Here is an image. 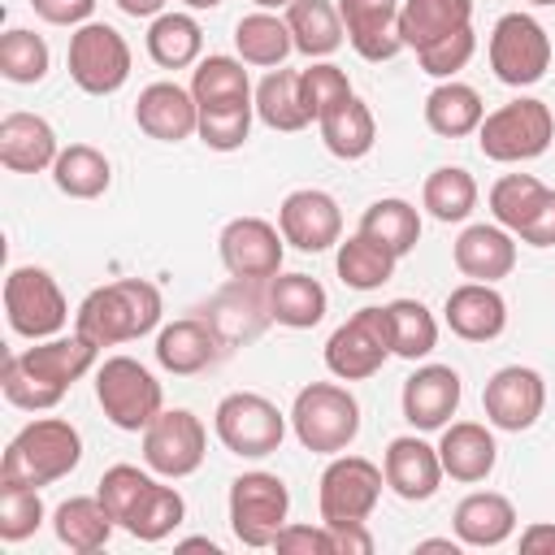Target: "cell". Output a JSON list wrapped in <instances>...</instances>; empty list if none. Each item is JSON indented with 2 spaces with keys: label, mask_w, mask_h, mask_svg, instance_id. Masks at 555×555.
<instances>
[{
  "label": "cell",
  "mask_w": 555,
  "mask_h": 555,
  "mask_svg": "<svg viewBox=\"0 0 555 555\" xmlns=\"http://www.w3.org/2000/svg\"><path fill=\"white\" fill-rule=\"evenodd\" d=\"M160 312H165V299L147 278H117L108 286H95L78 304L74 330L95 347H117L152 334L160 325Z\"/></svg>",
  "instance_id": "6da1fadb"
},
{
  "label": "cell",
  "mask_w": 555,
  "mask_h": 555,
  "mask_svg": "<svg viewBox=\"0 0 555 555\" xmlns=\"http://www.w3.org/2000/svg\"><path fill=\"white\" fill-rule=\"evenodd\" d=\"M82 460V434L61 416H39L13 434L0 460V481L17 486H52L69 477Z\"/></svg>",
  "instance_id": "7a4b0ae2"
},
{
  "label": "cell",
  "mask_w": 555,
  "mask_h": 555,
  "mask_svg": "<svg viewBox=\"0 0 555 555\" xmlns=\"http://www.w3.org/2000/svg\"><path fill=\"white\" fill-rule=\"evenodd\" d=\"M291 429L299 447L317 455H338L360 434V403L338 382H308L291 403Z\"/></svg>",
  "instance_id": "3957f363"
},
{
  "label": "cell",
  "mask_w": 555,
  "mask_h": 555,
  "mask_svg": "<svg viewBox=\"0 0 555 555\" xmlns=\"http://www.w3.org/2000/svg\"><path fill=\"white\" fill-rule=\"evenodd\" d=\"M555 139V117L542 100L533 95H520V100H507L499 104L494 113L481 117L477 126V147L486 160H499V165H520V160H538Z\"/></svg>",
  "instance_id": "277c9868"
},
{
  "label": "cell",
  "mask_w": 555,
  "mask_h": 555,
  "mask_svg": "<svg viewBox=\"0 0 555 555\" xmlns=\"http://www.w3.org/2000/svg\"><path fill=\"white\" fill-rule=\"evenodd\" d=\"M95 399H100L104 416L126 434L147 429L165 412L160 382L134 356H108L104 364H95Z\"/></svg>",
  "instance_id": "5b68a950"
},
{
  "label": "cell",
  "mask_w": 555,
  "mask_h": 555,
  "mask_svg": "<svg viewBox=\"0 0 555 555\" xmlns=\"http://www.w3.org/2000/svg\"><path fill=\"white\" fill-rule=\"evenodd\" d=\"M395 356V330L386 308H356L325 343V369L338 382H364Z\"/></svg>",
  "instance_id": "8992f818"
},
{
  "label": "cell",
  "mask_w": 555,
  "mask_h": 555,
  "mask_svg": "<svg viewBox=\"0 0 555 555\" xmlns=\"http://www.w3.org/2000/svg\"><path fill=\"white\" fill-rule=\"evenodd\" d=\"M212 429L221 438V447L230 455H243V460H264L282 447L286 438V416L278 412L273 399L256 395V390H234L217 403L212 412Z\"/></svg>",
  "instance_id": "52a82bcc"
},
{
  "label": "cell",
  "mask_w": 555,
  "mask_h": 555,
  "mask_svg": "<svg viewBox=\"0 0 555 555\" xmlns=\"http://www.w3.org/2000/svg\"><path fill=\"white\" fill-rule=\"evenodd\" d=\"M291 516V490L278 473L251 468L230 481V529L243 546H273Z\"/></svg>",
  "instance_id": "ba28073f"
},
{
  "label": "cell",
  "mask_w": 555,
  "mask_h": 555,
  "mask_svg": "<svg viewBox=\"0 0 555 555\" xmlns=\"http://www.w3.org/2000/svg\"><path fill=\"white\" fill-rule=\"evenodd\" d=\"M4 317H9V330L39 343V338H52L65 330L69 321V304L56 286V278L39 264H17L9 269L4 278Z\"/></svg>",
  "instance_id": "9c48e42d"
},
{
  "label": "cell",
  "mask_w": 555,
  "mask_h": 555,
  "mask_svg": "<svg viewBox=\"0 0 555 555\" xmlns=\"http://www.w3.org/2000/svg\"><path fill=\"white\" fill-rule=\"evenodd\" d=\"M69 78L87 95H113L130 78V43L108 22H82L69 35Z\"/></svg>",
  "instance_id": "30bf717a"
},
{
  "label": "cell",
  "mask_w": 555,
  "mask_h": 555,
  "mask_svg": "<svg viewBox=\"0 0 555 555\" xmlns=\"http://www.w3.org/2000/svg\"><path fill=\"white\" fill-rule=\"evenodd\" d=\"M382 481L386 473L364 460V455H334L317 481V507L325 525H356L369 520L377 499H382Z\"/></svg>",
  "instance_id": "8fae6325"
},
{
  "label": "cell",
  "mask_w": 555,
  "mask_h": 555,
  "mask_svg": "<svg viewBox=\"0 0 555 555\" xmlns=\"http://www.w3.org/2000/svg\"><path fill=\"white\" fill-rule=\"evenodd\" d=\"M490 69L507 87H533L551 69V35L529 13H503L490 30Z\"/></svg>",
  "instance_id": "7c38bea8"
},
{
  "label": "cell",
  "mask_w": 555,
  "mask_h": 555,
  "mask_svg": "<svg viewBox=\"0 0 555 555\" xmlns=\"http://www.w3.org/2000/svg\"><path fill=\"white\" fill-rule=\"evenodd\" d=\"M208 455V429L195 412L186 408H165L147 429H143V464L156 477H191Z\"/></svg>",
  "instance_id": "4fadbf2b"
},
{
  "label": "cell",
  "mask_w": 555,
  "mask_h": 555,
  "mask_svg": "<svg viewBox=\"0 0 555 555\" xmlns=\"http://www.w3.org/2000/svg\"><path fill=\"white\" fill-rule=\"evenodd\" d=\"M282 230L264 217H234L225 221L221 238H217V251H221V264L234 282H269L282 273Z\"/></svg>",
  "instance_id": "5bb4252c"
},
{
  "label": "cell",
  "mask_w": 555,
  "mask_h": 555,
  "mask_svg": "<svg viewBox=\"0 0 555 555\" xmlns=\"http://www.w3.org/2000/svg\"><path fill=\"white\" fill-rule=\"evenodd\" d=\"M481 408H486V421L494 429H503V434L533 429L538 416H542V408H546V382L529 364H507V369H499L486 382Z\"/></svg>",
  "instance_id": "9a60e30c"
},
{
  "label": "cell",
  "mask_w": 555,
  "mask_h": 555,
  "mask_svg": "<svg viewBox=\"0 0 555 555\" xmlns=\"http://www.w3.org/2000/svg\"><path fill=\"white\" fill-rule=\"evenodd\" d=\"M278 230L299 251H325V247L343 243V208H338V199L330 191L299 186V191H291L282 199Z\"/></svg>",
  "instance_id": "2e32d148"
},
{
  "label": "cell",
  "mask_w": 555,
  "mask_h": 555,
  "mask_svg": "<svg viewBox=\"0 0 555 555\" xmlns=\"http://www.w3.org/2000/svg\"><path fill=\"white\" fill-rule=\"evenodd\" d=\"M460 373L451 364H421L408 382H403V395H399V408H403V421L412 429H442L451 425L455 408H460Z\"/></svg>",
  "instance_id": "e0dca14e"
},
{
  "label": "cell",
  "mask_w": 555,
  "mask_h": 555,
  "mask_svg": "<svg viewBox=\"0 0 555 555\" xmlns=\"http://www.w3.org/2000/svg\"><path fill=\"white\" fill-rule=\"evenodd\" d=\"M382 473H386V486L408 499V503H425L438 494L442 486V460H438V447H429L425 438L416 434H403V438H390L386 442V455H382Z\"/></svg>",
  "instance_id": "ac0fdd59"
},
{
  "label": "cell",
  "mask_w": 555,
  "mask_h": 555,
  "mask_svg": "<svg viewBox=\"0 0 555 555\" xmlns=\"http://www.w3.org/2000/svg\"><path fill=\"white\" fill-rule=\"evenodd\" d=\"M134 121L147 139H160V143H182L199 130V104L191 95V87H178V82H152L139 91L134 100Z\"/></svg>",
  "instance_id": "d6986e66"
},
{
  "label": "cell",
  "mask_w": 555,
  "mask_h": 555,
  "mask_svg": "<svg viewBox=\"0 0 555 555\" xmlns=\"http://www.w3.org/2000/svg\"><path fill=\"white\" fill-rule=\"evenodd\" d=\"M338 17L347 30V43L364 61H390L403 52L399 0H338Z\"/></svg>",
  "instance_id": "ffe728a7"
},
{
  "label": "cell",
  "mask_w": 555,
  "mask_h": 555,
  "mask_svg": "<svg viewBox=\"0 0 555 555\" xmlns=\"http://www.w3.org/2000/svg\"><path fill=\"white\" fill-rule=\"evenodd\" d=\"M61 156L56 130L39 113H4L0 117V165L9 173H43Z\"/></svg>",
  "instance_id": "44dd1931"
},
{
  "label": "cell",
  "mask_w": 555,
  "mask_h": 555,
  "mask_svg": "<svg viewBox=\"0 0 555 555\" xmlns=\"http://www.w3.org/2000/svg\"><path fill=\"white\" fill-rule=\"evenodd\" d=\"M442 317L455 338L464 343H490L507 330V299L494 291V282H464L447 295Z\"/></svg>",
  "instance_id": "7402d4cb"
},
{
  "label": "cell",
  "mask_w": 555,
  "mask_h": 555,
  "mask_svg": "<svg viewBox=\"0 0 555 555\" xmlns=\"http://www.w3.org/2000/svg\"><path fill=\"white\" fill-rule=\"evenodd\" d=\"M221 356V338L208 321L199 317H182V321H169L160 334H156V364L173 377H195L204 373L208 364H217Z\"/></svg>",
  "instance_id": "603a6c76"
},
{
  "label": "cell",
  "mask_w": 555,
  "mask_h": 555,
  "mask_svg": "<svg viewBox=\"0 0 555 555\" xmlns=\"http://www.w3.org/2000/svg\"><path fill=\"white\" fill-rule=\"evenodd\" d=\"M438 460H442V473L451 481H486L499 464V447H494V434L477 421H451L442 425V438H438Z\"/></svg>",
  "instance_id": "cb8c5ba5"
},
{
  "label": "cell",
  "mask_w": 555,
  "mask_h": 555,
  "mask_svg": "<svg viewBox=\"0 0 555 555\" xmlns=\"http://www.w3.org/2000/svg\"><path fill=\"white\" fill-rule=\"evenodd\" d=\"M455 538L464 546H477V551H490V546H503L512 533H516V507L507 494L499 490H473L468 499L455 503Z\"/></svg>",
  "instance_id": "d4e9b609"
},
{
  "label": "cell",
  "mask_w": 555,
  "mask_h": 555,
  "mask_svg": "<svg viewBox=\"0 0 555 555\" xmlns=\"http://www.w3.org/2000/svg\"><path fill=\"white\" fill-rule=\"evenodd\" d=\"M455 269L468 278V282H499L516 269V238L512 230H503L499 221L494 225H468L460 238H455Z\"/></svg>",
  "instance_id": "484cf974"
},
{
  "label": "cell",
  "mask_w": 555,
  "mask_h": 555,
  "mask_svg": "<svg viewBox=\"0 0 555 555\" xmlns=\"http://www.w3.org/2000/svg\"><path fill=\"white\" fill-rule=\"evenodd\" d=\"M264 308L286 330H312L330 312V295L308 273H278L264 282Z\"/></svg>",
  "instance_id": "4316f807"
},
{
  "label": "cell",
  "mask_w": 555,
  "mask_h": 555,
  "mask_svg": "<svg viewBox=\"0 0 555 555\" xmlns=\"http://www.w3.org/2000/svg\"><path fill=\"white\" fill-rule=\"evenodd\" d=\"M95 356H100V347L91 343V338H82L78 330L69 334V338H39L35 347H26V351H17V360L30 369V373H39L43 382H52V386H61V390H69L82 373H91L95 369Z\"/></svg>",
  "instance_id": "83f0119b"
},
{
  "label": "cell",
  "mask_w": 555,
  "mask_h": 555,
  "mask_svg": "<svg viewBox=\"0 0 555 555\" xmlns=\"http://www.w3.org/2000/svg\"><path fill=\"white\" fill-rule=\"evenodd\" d=\"M464 26H473V0H399V35H403V48L412 52Z\"/></svg>",
  "instance_id": "f1b7e54d"
},
{
  "label": "cell",
  "mask_w": 555,
  "mask_h": 555,
  "mask_svg": "<svg viewBox=\"0 0 555 555\" xmlns=\"http://www.w3.org/2000/svg\"><path fill=\"white\" fill-rule=\"evenodd\" d=\"M117 520L104 512V503L95 494H74L65 499L56 512H52V533L61 546H69L74 555H91V551H104L108 538H113Z\"/></svg>",
  "instance_id": "f546056e"
},
{
  "label": "cell",
  "mask_w": 555,
  "mask_h": 555,
  "mask_svg": "<svg viewBox=\"0 0 555 555\" xmlns=\"http://www.w3.org/2000/svg\"><path fill=\"white\" fill-rule=\"evenodd\" d=\"M317 130H321V143L330 147V156H338V160H360V156H369L373 143H377L373 108H369L360 95H347L343 104H334V108L317 121Z\"/></svg>",
  "instance_id": "4dcf8cb0"
},
{
  "label": "cell",
  "mask_w": 555,
  "mask_h": 555,
  "mask_svg": "<svg viewBox=\"0 0 555 555\" xmlns=\"http://www.w3.org/2000/svg\"><path fill=\"white\" fill-rule=\"evenodd\" d=\"M286 26H291V39H295V52H304L308 61H325L347 39L334 0H291L286 4Z\"/></svg>",
  "instance_id": "1f68e13d"
},
{
  "label": "cell",
  "mask_w": 555,
  "mask_h": 555,
  "mask_svg": "<svg viewBox=\"0 0 555 555\" xmlns=\"http://www.w3.org/2000/svg\"><path fill=\"white\" fill-rule=\"evenodd\" d=\"M481 117H486V104H481L477 87H468V82L447 78V82H438V87L425 95V126H429L434 134H442V139L477 134Z\"/></svg>",
  "instance_id": "d6a6232c"
},
{
  "label": "cell",
  "mask_w": 555,
  "mask_h": 555,
  "mask_svg": "<svg viewBox=\"0 0 555 555\" xmlns=\"http://www.w3.org/2000/svg\"><path fill=\"white\" fill-rule=\"evenodd\" d=\"M234 48H238V61H243V65L278 69V65L295 52V39H291L286 17H278L273 9H256V13L238 17V26H234Z\"/></svg>",
  "instance_id": "836d02e7"
},
{
  "label": "cell",
  "mask_w": 555,
  "mask_h": 555,
  "mask_svg": "<svg viewBox=\"0 0 555 555\" xmlns=\"http://www.w3.org/2000/svg\"><path fill=\"white\" fill-rule=\"evenodd\" d=\"M256 117L269 126V130H282V134H295L312 121V113L304 108V95H299V69H269L256 87Z\"/></svg>",
  "instance_id": "e575fe53"
},
{
  "label": "cell",
  "mask_w": 555,
  "mask_h": 555,
  "mask_svg": "<svg viewBox=\"0 0 555 555\" xmlns=\"http://www.w3.org/2000/svg\"><path fill=\"white\" fill-rule=\"evenodd\" d=\"M52 182L69 199H100L108 191V182H113V165H108V156L100 147L69 143V147H61V156L52 165Z\"/></svg>",
  "instance_id": "d590c367"
},
{
  "label": "cell",
  "mask_w": 555,
  "mask_h": 555,
  "mask_svg": "<svg viewBox=\"0 0 555 555\" xmlns=\"http://www.w3.org/2000/svg\"><path fill=\"white\" fill-rule=\"evenodd\" d=\"M395 264H399V256L390 247H382L377 238L360 234V230L351 238H343L338 243V256H334V269L343 278V286H351V291H377V286H386L395 278Z\"/></svg>",
  "instance_id": "8d00e7d4"
},
{
  "label": "cell",
  "mask_w": 555,
  "mask_h": 555,
  "mask_svg": "<svg viewBox=\"0 0 555 555\" xmlns=\"http://www.w3.org/2000/svg\"><path fill=\"white\" fill-rule=\"evenodd\" d=\"M199 52H204V30H199V22L191 13H160V17H152V26H147V56L160 69L199 65Z\"/></svg>",
  "instance_id": "74e56055"
},
{
  "label": "cell",
  "mask_w": 555,
  "mask_h": 555,
  "mask_svg": "<svg viewBox=\"0 0 555 555\" xmlns=\"http://www.w3.org/2000/svg\"><path fill=\"white\" fill-rule=\"evenodd\" d=\"M360 234L377 238L382 247H390L399 260L421 243V212L399 199V195H386V199H373L360 217Z\"/></svg>",
  "instance_id": "f35d334b"
},
{
  "label": "cell",
  "mask_w": 555,
  "mask_h": 555,
  "mask_svg": "<svg viewBox=\"0 0 555 555\" xmlns=\"http://www.w3.org/2000/svg\"><path fill=\"white\" fill-rule=\"evenodd\" d=\"M191 95L199 108L243 104V100H251V78L238 56H204L191 74Z\"/></svg>",
  "instance_id": "ab89813d"
},
{
  "label": "cell",
  "mask_w": 555,
  "mask_h": 555,
  "mask_svg": "<svg viewBox=\"0 0 555 555\" xmlns=\"http://www.w3.org/2000/svg\"><path fill=\"white\" fill-rule=\"evenodd\" d=\"M421 204L429 208L434 221H464L473 208H477V182L464 165H438L429 178H425V191H421Z\"/></svg>",
  "instance_id": "60d3db41"
},
{
  "label": "cell",
  "mask_w": 555,
  "mask_h": 555,
  "mask_svg": "<svg viewBox=\"0 0 555 555\" xmlns=\"http://www.w3.org/2000/svg\"><path fill=\"white\" fill-rule=\"evenodd\" d=\"M182 520H186V499L173 486L152 481V490L139 499V507L130 512V520L121 529L130 538H139V542H165Z\"/></svg>",
  "instance_id": "b9f144b4"
},
{
  "label": "cell",
  "mask_w": 555,
  "mask_h": 555,
  "mask_svg": "<svg viewBox=\"0 0 555 555\" xmlns=\"http://www.w3.org/2000/svg\"><path fill=\"white\" fill-rule=\"evenodd\" d=\"M48 65H52V52L43 43V35L26 30V26H13L0 35V74L17 87H30V82H43L48 78Z\"/></svg>",
  "instance_id": "7bdbcfd3"
},
{
  "label": "cell",
  "mask_w": 555,
  "mask_h": 555,
  "mask_svg": "<svg viewBox=\"0 0 555 555\" xmlns=\"http://www.w3.org/2000/svg\"><path fill=\"white\" fill-rule=\"evenodd\" d=\"M546 191H551V186H542L533 173H503V178L490 186V212H494V221H499L503 230L516 234V230L542 208Z\"/></svg>",
  "instance_id": "ee69618b"
},
{
  "label": "cell",
  "mask_w": 555,
  "mask_h": 555,
  "mask_svg": "<svg viewBox=\"0 0 555 555\" xmlns=\"http://www.w3.org/2000/svg\"><path fill=\"white\" fill-rule=\"evenodd\" d=\"M390 330H395V356L425 360L438 347V321L421 299H390Z\"/></svg>",
  "instance_id": "f6af8a7d"
},
{
  "label": "cell",
  "mask_w": 555,
  "mask_h": 555,
  "mask_svg": "<svg viewBox=\"0 0 555 555\" xmlns=\"http://www.w3.org/2000/svg\"><path fill=\"white\" fill-rule=\"evenodd\" d=\"M251 117H256V100L243 104H217V108H199V139L212 152H234L247 143L251 134Z\"/></svg>",
  "instance_id": "bcb514c9"
},
{
  "label": "cell",
  "mask_w": 555,
  "mask_h": 555,
  "mask_svg": "<svg viewBox=\"0 0 555 555\" xmlns=\"http://www.w3.org/2000/svg\"><path fill=\"white\" fill-rule=\"evenodd\" d=\"M152 468L143 473V468H134V464H113V468H104V477H100V486H95V499L104 503V512L117 520V525H126L130 520V512L139 507V499L152 490Z\"/></svg>",
  "instance_id": "7dc6e473"
},
{
  "label": "cell",
  "mask_w": 555,
  "mask_h": 555,
  "mask_svg": "<svg viewBox=\"0 0 555 555\" xmlns=\"http://www.w3.org/2000/svg\"><path fill=\"white\" fill-rule=\"evenodd\" d=\"M39 525H43L39 486L0 481V538H4V542H26Z\"/></svg>",
  "instance_id": "c3c4849f"
},
{
  "label": "cell",
  "mask_w": 555,
  "mask_h": 555,
  "mask_svg": "<svg viewBox=\"0 0 555 555\" xmlns=\"http://www.w3.org/2000/svg\"><path fill=\"white\" fill-rule=\"evenodd\" d=\"M299 95H304V108L312 113V121H321L334 104H343L356 91H351L347 69H338L334 61H312L308 69H299Z\"/></svg>",
  "instance_id": "681fc988"
},
{
  "label": "cell",
  "mask_w": 555,
  "mask_h": 555,
  "mask_svg": "<svg viewBox=\"0 0 555 555\" xmlns=\"http://www.w3.org/2000/svg\"><path fill=\"white\" fill-rule=\"evenodd\" d=\"M0 390H4V399H9L13 408H22V412H48V408H56V403L65 399V390H61V386H52V382H43L39 373H30L17 356H9V360H4Z\"/></svg>",
  "instance_id": "f907efd6"
},
{
  "label": "cell",
  "mask_w": 555,
  "mask_h": 555,
  "mask_svg": "<svg viewBox=\"0 0 555 555\" xmlns=\"http://www.w3.org/2000/svg\"><path fill=\"white\" fill-rule=\"evenodd\" d=\"M473 52H477V35H473V26H464V30L447 35V39L421 48L416 61H421V69H425L429 78H442V82H447V78H455V74L473 61Z\"/></svg>",
  "instance_id": "816d5d0a"
},
{
  "label": "cell",
  "mask_w": 555,
  "mask_h": 555,
  "mask_svg": "<svg viewBox=\"0 0 555 555\" xmlns=\"http://www.w3.org/2000/svg\"><path fill=\"white\" fill-rule=\"evenodd\" d=\"M273 551L282 555H334V533L330 525H282V533L273 538Z\"/></svg>",
  "instance_id": "f5cc1de1"
},
{
  "label": "cell",
  "mask_w": 555,
  "mask_h": 555,
  "mask_svg": "<svg viewBox=\"0 0 555 555\" xmlns=\"http://www.w3.org/2000/svg\"><path fill=\"white\" fill-rule=\"evenodd\" d=\"M30 9L52 26H82L95 13V0H30Z\"/></svg>",
  "instance_id": "db71d44e"
},
{
  "label": "cell",
  "mask_w": 555,
  "mask_h": 555,
  "mask_svg": "<svg viewBox=\"0 0 555 555\" xmlns=\"http://www.w3.org/2000/svg\"><path fill=\"white\" fill-rule=\"evenodd\" d=\"M516 238L529 243V247H555V191H546L542 208L516 230Z\"/></svg>",
  "instance_id": "11a10c76"
},
{
  "label": "cell",
  "mask_w": 555,
  "mask_h": 555,
  "mask_svg": "<svg viewBox=\"0 0 555 555\" xmlns=\"http://www.w3.org/2000/svg\"><path fill=\"white\" fill-rule=\"evenodd\" d=\"M330 533H334V555H373V533L364 529V520L330 525Z\"/></svg>",
  "instance_id": "9f6ffc18"
},
{
  "label": "cell",
  "mask_w": 555,
  "mask_h": 555,
  "mask_svg": "<svg viewBox=\"0 0 555 555\" xmlns=\"http://www.w3.org/2000/svg\"><path fill=\"white\" fill-rule=\"evenodd\" d=\"M520 551H525V555H542V551L555 555V525H546V520L525 525V529H520Z\"/></svg>",
  "instance_id": "6f0895ef"
},
{
  "label": "cell",
  "mask_w": 555,
  "mask_h": 555,
  "mask_svg": "<svg viewBox=\"0 0 555 555\" xmlns=\"http://www.w3.org/2000/svg\"><path fill=\"white\" fill-rule=\"evenodd\" d=\"M117 9L126 17H160L165 13V0H117Z\"/></svg>",
  "instance_id": "680465c9"
},
{
  "label": "cell",
  "mask_w": 555,
  "mask_h": 555,
  "mask_svg": "<svg viewBox=\"0 0 555 555\" xmlns=\"http://www.w3.org/2000/svg\"><path fill=\"white\" fill-rule=\"evenodd\" d=\"M460 546H464L460 538H425V542H416V551H451V555H455Z\"/></svg>",
  "instance_id": "91938a15"
},
{
  "label": "cell",
  "mask_w": 555,
  "mask_h": 555,
  "mask_svg": "<svg viewBox=\"0 0 555 555\" xmlns=\"http://www.w3.org/2000/svg\"><path fill=\"white\" fill-rule=\"evenodd\" d=\"M182 551H208V555H217V542H208V538H186Z\"/></svg>",
  "instance_id": "94428289"
},
{
  "label": "cell",
  "mask_w": 555,
  "mask_h": 555,
  "mask_svg": "<svg viewBox=\"0 0 555 555\" xmlns=\"http://www.w3.org/2000/svg\"><path fill=\"white\" fill-rule=\"evenodd\" d=\"M251 4H256V9H286L291 0H251Z\"/></svg>",
  "instance_id": "6125c7cd"
},
{
  "label": "cell",
  "mask_w": 555,
  "mask_h": 555,
  "mask_svg": "<svg viewBox=\"0 0 555 555\" xmlns=\"http://www.w3.org/2000/svg\"><path fill=\"white\" fill-rule=\"evenodd\" d=\"M182 4H186V9H217L221 0H182Z\"/></svg>",
  "instance_id": "be15d7a7"
},
{
  "label": "cell",
  "mask_w": 555,
  "mask_h": 555,
  "mask_svg": "<svg viewBox=\"0 0 555 555\" xmlns=\"http://www.w3.org/2000/svg\"><path fill=\"white\" fill-rule=\"evenodd\" d=\"M529 4H555V0H529Z\"/></svg>",
  "instance_id": "e7e4bbea"
}]
</instances>
